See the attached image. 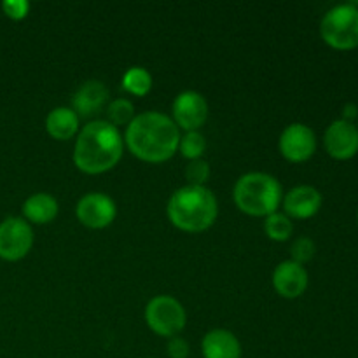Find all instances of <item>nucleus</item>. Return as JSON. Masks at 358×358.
<instances>
[{
	"label": "nucleus",
	"instance_id": "obj_24",
	"mask_svg": "<svg viewBox=\"0 0 358 358\" xmlns=\"http://www.w3.org/2000/svg\"><path fill=\"white\" fill-rule=\"evenodd\" d=\"M2 9L10 20H23L28 16V10H30V3L27 0H6L2 2Z\"/></svg>",
	"mask_w": 358,
	"mask_h": 358
},
{
	"label": "nucleus",
	"instance_id": "obj_17",
	"mask_svg": "<svg viewBox=\"0 0 358 358\" xmlns=\"http://www.w3.org/2000/svg\"><path fill=\"white\" fill-rule=\"evenodd\" d=\"M23 215L34 224H48L58 215V201L48 192L31 194L23 203Z\"/></svg>",
	"mask_w": 358,
	"mask_h": 358
},
{
	"label": "nucleus",
	"instance_id": "obj_14",
	"mask_svg": "<svg viewBox=\"0 0 358 358\" xmlns=\"http://www.w3.org/2000/svg\"><path fill=\"white\" fill-rule=\"evenodd\" d=\"M108 98V90L101 80H87L79 90L76 91L72 98V110L79 117H90L98 114L103 108L105 101Z\"/></svg>",
	"mask_w": 358,
	"mask_h": 358
},
{
	"label": "nucleus",
	"instance_id": "obj_8",
	"mask_svg": "<svg viewBox=\"0 0 358 358\" xmlns=\"http://www.w3.org/2000/svg\"><path fill=\"white\" fill-rule=\"evenodd\" d=\"M280 152L290 163H304L317 150V136L310 126L292 122L280 135Z\"/></svg>",
	"mask_w": 358,
	"mask_h": 358
},
{
	"label": "nucleus",
	"instance_id": "obj_9",
	"mask_svg": "<svg viewBox=\"0 0 358 358\" xmlns=\"http://www.w3.org/2000/svg\"><path fill=\"white\" fill-rule=\"evenodd\" d=\"M115 203L103 192H87L77 201L76 215L80 224L90 229H103L115 219Z\"/></svg>",
	"mask_w": 358,
	"mask_h": 358
},
{
	"label": "nucleus",
	"instance_id": "obj_22",
	"mask_svg": "<svg viewBox=\"0 0 358 358\" xmlns=\"http://www.w3.org/2000/svg\"><path fill=\"white\" fill-rule=\"evenodd\" d=\"M315 252H317L315 241L308 236H301L297 238V240L292 243V247H290V255H292L290 261L297 262V264H304V262L313 259Z\"/></svg>",
	"mask_w": 358,
	"mask_h": 358
},
{
	"label": "nucleus",
	"instance_id": "obj_4",
	"mask_svg": "<svg viewBox=\"0 0 358 358\" xmlns=\"http://www.w3.org/2000/svg\"><path fill=\"white\" fill-rule=\"evenodd\" d=\"M283 191L273 175L250 171L238 178L233 189V199L238 208L252 217H268L278 210Z\"/></svg>",
	"mask_w": 358,
	"mask_h": 358
},
{
	"label": "nucleus",
	"instance_id": "obj_20",
	"mask_svg": "<svg viewBox=\"0 0 358 358\" xmlns=\"http://www.w3.org/2000/svg\"><path fill=\"white\" fill-rule=\"evenodd\" d=\"M107 115L108 122L114 124L115 128L117 126L129 124V122L135 119V107L129 100L126 98H117V100H112L107 107Z\"/></svg>",
	"mask_w": 358,
	"mask_h": 358
},
{
	"label": "nucleus",
	"instance_id": "obj_18",
	"mask_svg": "<svg viewBox=\"0 0 358 358\" xmlns=\"http://www.w3.org/2000/svg\"><path fill=\"white\" fill-rule=\"evenodd\" d=\"M122 87L135 96H145L152 87V76L143 66H131L122 76Z\"/></svg>",
	"mask_w": 358,
	"mask_h": 358
},
{
	"label": "nucleus",
	"instance_id": "obj_19",
	"mask_svg": "<svg viewBox=\"0 0 358 358\" xmlns=\"http://www.w3.org/2000/svg\"><path fill=\"white\" fill-rule=\"evenodd\" d=\"M264 231L273 241H287L294 231L292 220H290V217H287L285 213L275 212L271 213V215L266 217Z\"/></svg>",
	"mask_w": 358,
	"mask_h": 358
},
{
	"label": "nucleus",
	"instance_id": "obj_16",
	"mask_svg": "<svg viewBox=\"0 0 358 358\" xmlns=\"http://www.w3.org/2000/svg\"><path fill=\"white\" fill-rule=\"evenodd\" d=\"M45 129L55 140H70L79 131V115L69 107H56L45 117Z\"/></svg>",
	"mask_w": 358,
	"mask_h": 358
},
{
	"label": "nucleus",
	"instance_id": "obj_5",
	"mask_svg": "<svg viewBox=\"0 0 358 358\" xmlns=\"http://www.w3.org/2000/svg\"><path fill=\"white\" fill-rule=\"evenodd\" d=\"M324 42L338 51L358 48V7L357 3H341L325 13L320 23Z\"/></svg>",
	"mask_w": 358,
	"mask_h": 358
},
{
	"label": "nucleus",
	"instance_id": "obj_26",
	"mask_svg": "<svg viewBox=\"0 0 358 358\" xmlns=\"http://www.w3.org/2000/svg\"><path fill=\"white\" fill-rule=\"evenodd\" d=\"M358 115V108L357 105L353 103H346L345 108H343V119L348 122H353V119H355Z\"/></svg>",
	"mask_w": 358,
	"mask_h": 358
},
{
	"label": "nucleus",
	"instance_id": "obj_1",
	"mask_svg": "<svg viewBox=\"0 0 358 358\" xmlns=\"http://www.w3.org/2000/svg\"><path fill=\"white\" fill-rule=\"evenodd\" d=\"M124 140L133 156L138 159L145 163H163L177 152L180 131L173 119L150 110L135 115L126 126Z\"/></svg>",
	"mask_w": 358,
	"mask_h": 358
},
{
	"label": "nucleus",
	"instance_id": "obj_7",
	"mask_svg": "<svg viewBox=\"0 0 358 358\" xmlns=\"http://www.w3.org/2000/svg\"><path fill=\"white\" fill-rule=\"evenodd\" d=\"M34 245V231L21 217H7L0 222V259L20 261Z\"/></svg>",
	"mask_w": 358,
	"mask_h": 358
},
{
	"label": "nucleus",
	"instance_id": "obj_3",
	"mask_svg": "<svg viewBox=\"0 0 358 358\" xmlns=\"http://www.w3.org/2000/svg\"><path fill=\"white\" fill-rule=\"evenodd\" d=\"M168 219L185 233H203L213 226L219 213L217 198L205 185H184L171 194Z\"/></svg>",
	"mask_w": 358,
	"mask_h": 358
},
{
	"label": "nucleus",
	"instance_id": "obj_12",
	"mask_svg": "<svg viewBox=\"0 0 358 358\" xmlns=\"http://www.w3.org/2000/svg\"><path fill=\"white\" fill-rule=\"evenodd\" d=\"M273 287L285 299H296L308 289V271L303 264L283 261L273 271Z\"/></svg>",
	"mask_w": 358,
	"mask_h": 358
},
{
	"label": "nucleus",
	"instance_id": "obj_27",
	"mask_svg": "<svg viewBox=\"0 0 358 358\" xmlns=\"http://www.w3.org/2000/svg\"><path fill=\"white\" fill-rule=\"evenodd\" d=\"M147 358H150V357H147Z\"/></svg>",
	"mask_w": 358,
	"mask_h": 358
},
{
	"label": "nucleus",
	"instance_id": "obj_13",
	"mask_svg": "<svg viewBox=\"0 0 358 358\" xmlns=\"http://www.w3.org/2000/svg\"><path fill=\"white\" fill-rule=\"evenodd\" d=\"M322 206V194L313 185H297L283 198L285 215L292 219H310Z\"/></svg>",
	"mask_w": 358,
	"mask_h": 358
},
{
	"label": "nucleus",
	"instance_id": "obj_29",
	"mask_svg": "<svg viewBox=\"0 0 358 358\" xmlns=\"http://www.w3.org/2000/svg\"><path fill=\"white\" fill-rule=\"evenodd\" d=\"M357 128H358V126H357Z\"/></svg>",
	"mask_w": 358,
	"mask_h": 358
},
{
	"label": "nucleus",
	"instance_id": "obj_15",
	"mask_svg": "<svg viewBox=\"0 0 358 358\" xmlns=\"http://www.w3.org/2000/svg\"><path fill=\"white\" fill-rule=\"evenodd\" d=\"M201 353L205 358H241V345L231 331L213 329L203 338Z\"/></svg>",
	"mask_w": 358,
	"mask_h": 358
},
{
	"label": "nucleus",
	"instance_id": "obj_28",
	"mask_svg": "<svg viewBox=\"0 0 358 358\" xmlns=\"http://www.w3.org/2000/svg\"><path fill=\"white\" fill-rule=\"evenodd\" d=\"M357 219H358V217H357Z\"/></svg>",
	"mask_w": 358,
	"mask_h": 358
},
{
	"label": "nucleus",
	"instance_id": "obj_21",
	"mask_svg": "<svg viewBox=\"0 0 358 358\" xmlns=\"http://www.w3.org/2000/svg\"><path fill=\"white\" fill-rule=\"evenodd\" d=\"M178 149H180L182 156L187 157V159H201L206 149V140L199 131H187L184 136H180Z\"/></svg>",
	"mask_w": 358,
	"mask_h": 358
},
{
	"label": "nucleus",
	"instance_id": "obj_10",
	"mask_svg": "<svg viewBox=\"0 0 358 358\" xmlns=\"http://www.w3.org/2000/svg\"><path fill=\"white\" fill-rule=\"evenodd\" d=\"M208 117L206 98L198 91H184L173 101V121L187 131H198Z\"/></svg>",
	"mask_w": 358,
	"mask_h": 358
},
{
	"label": "nucleus",
	"instance_id": "obj_11",
	"mask_svg": "<svg viewBox=\"0 0 358 358\" xmlns=\"http://www.w3.org/2000/svg\"><path fill=\"white\" fill-rule=\"evenodd\" d=\"M324 145L329 156L334 159H352L358 152V128L345 119L331 122L325 129Z\"/></svg>",
	"mask_w": 358,
	"mask_h": 358
},
{
	"label": "nucleus",
	"instance_id": "obj_6",
	"mask_svg": "<svg viewBox=\"0 0 358 358\" xmlns=\"http://www.w3.org/2000/svg\"><path fill=\"white\" fill-rule=\"evenodd\" d=\"M145 322L152 332L163 338H173L185 327L187 315L184 306L171 296H156L147 303Z\"/></svg>",
	"mask_w": 358,
	"mask_h": 358
},
{
	"label": "nucleus",
	"instance_id": "obj_2",
	"mask_svg": "<svg viewBox=\"0 0 358 358\" xmlns=\"http://www.w3.org/2000/svg\"><path fill=\"white\" fill-rule=\"evenodd\" d=\"M122 136L108 121H91L79 131L73 145V163L87 175L112 170L122 157Z\"/></svg>",
	"mask_w": 358,
	"mask_h": 358
},
{
	"label": "nucleus",
	"instance_id": "obj_25",
	"mask_svg": "<svg viewBox=\"0 0 358 358\" xmlns=\"http://www.w3.org/2000/svg\"><path fill=\"white\" fill-rule=\"evenodd\" d=\"M168 355L170 358H187L189 357V345L184 338L173 336L168 341Z\"/></svg>",
	"mask_w": 358,
	"mask_h": 358
},
{
	"label": "nucleus",
	"instance_id": "obj_23",
	"mask_svg": "<svg viewBox=\"0 0 358 358\" xmlns=\"http://www.w3.org/2000/svg\"><path fill=\"white\" fill-rule=\"evenodd\" d=\"M185 178L189 185H205L210 178V164L205 159H194L185 166Z\"/></svg>",
	"mask_w": 358,
	"mask_h": 358
}]
</instances>
